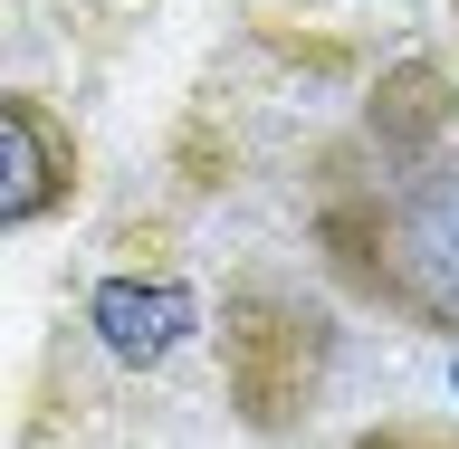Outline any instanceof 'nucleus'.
Here are the masks:
<instances>
[{"mask_svg": "<svg viewBox=\"0 0 459 449\" xmlns=\"http://www.w3.org/2000/svg\"><path fill=\"white\" fill-rule=\"evenodd\" d=\"M373 297L411 307L421 325H450L459 307V182L440 153H421V182L383 201V258H373Z\"/></svg>", "mask_w": 459, "mask_h": 449, "instance_id": "f257e3e1", "label": "nucleus"}, {"mask_svg": "<svg viewBox=\"0 0 459 449\" xmlns=\"http://www.w3.org/2000/svg\"><path fill=\"white\" fill-rule=\"evenodd\" d=\"M325 373V335L278 297H239L230 307V402L249 430H297Z\"/></svg>", "mask_w": 459, "mask_h": 449, "instance_id": "f03ea898", "label": "nucleus"}, {"mask_svg": "<svg viewBox=\"0 0 459 449\" xmlns=\"http://www.w3.org/2000/svg\"><path fill=\"white\" fill-rule=\"evenodd\" d=\"M67 192H77V143L29 96H0V229L67 211Z\"/></svg>", "mask_w": 459, "mask_h": 449, "instance_id": "7ed1b4c3", "label": "nucleus"}, {"mask_svg": "<svg viewBox=\"0 0 459 449\" xmlns=\"http://www.w3.org/2000/svg\"><path fill=\"white\" fill-rule=\"evenodd\" d=\"M86 315H96V344H106L115 364H163L172 344L201 325L192 287H172V278H106L86 297Z\"/></svg>", "mask_w": 459, "mask_h": 449, "instance_id": "20e7f679", "label": "nucleus"}, {"mask_svg": "<svg viewBox=\"0 0 459 449\" xmlns=\"http://www.w3.org/2000/svg\"><path fill=\"white\" fill-rule=\"evenodd\" d=\"M440 125H450V86L440 67H393V77L373 86V143L383 153H440Z\"/></svg>", "mask_w": 459, "mask_h": 449, "instance_id": "39448f33", "label": "nucleus"}]
</instances>
